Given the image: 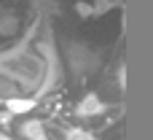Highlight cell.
I'll return each instance as SVG.
<instances>
[{"label":"cell","instance_id":"cell-2","mask_svg":"<svg viewBox=\"0 0 153 140\" xmlns=\"http://www.w3.org/2000/svg\"><path fill=\"white\" fill-rule=\"evenodd\" d=\"M19 132H22V138H27V140H48L43 121H38V119H30V121H24V124L19 127Z\"/></svg>","mask_w":153,"mask_h":140},{"label":"cell","instance_id":"cell-5","mask_svg":"<svg viewBox=\"0 0 153 140\" xmlns=\"http://www.w3.org/2000/svg\"><path fill=\"white\" fill-rule=\"evenodd\" d=\"M65 140H97V138H94L89 130H67Z\"/></svg>","mask_w":153,"mask_h":140},{"label":"cell","instance_id":"cell-4","mask_svg":"<svg viewBox=\"0 0 153 140\" xmlns=\"http://www.w3.org/2000/svg\"><path fill=\"white\" fill-rule=\"evenodd\" d=\"M16 32H19V19H16V16H3V19H0V35L11 38V35H16Z\"/></svg>","mask_w":153,"mask_h":140},{"label":"cell","instance_id":"cell-6","mask_svg":"<svg viewBox=\"0 0 153 140\" xmlns=\"http://www.w3.org/2000/svg\"><path fill=\"white\" fill-rule=\"evenodd\" d=\"M0 140H13V138H8V135H3V132H0Z\"/></svg>","mask_w":153,"mask_h":140},{"label":"cell","instance_id":"cell-1","mask_svg":"<svg viewBox=\"0 0 153 140\" xmlns=\"http://www.w3.org/2000/svg\"><path fill=\"white\" fill-rule=\"evenodd\" d=\"M78 116H83V119H91V116H100L102 111H105V103L97 97V94H86L81 103H78Z\"/></svg>","mask_w":153,"mask_h":140},{"label":"cell","instance_id":"cell-3","mask_svg":"<svg viewBox=\"0 0 153 140\" xmlns=\"http://www.w3.org/2000/svg\"><path fill=\"white\" fill-rule=\"evenodd\" d=\"M5 108L11 113H27L30 108H35V100H30V97H8L5 100Z\"/></svg>","mask_w":153,"mask_h":140}]
</instances>
